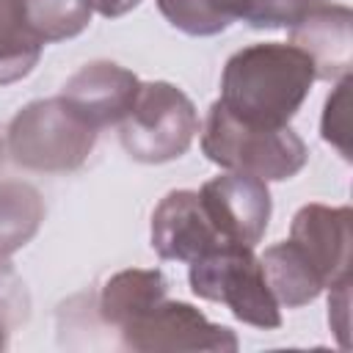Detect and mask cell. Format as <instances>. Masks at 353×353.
<instances>
[{
  "mask_svg": "<svg viewBox=\"0 0 353 353\" xmlns=\"http://www.w3.org/2000/svg\"><path fill=\"white\" fill-rule=\"evenodd\" d=\"M314 80V63L303 50L287 41H259L226 61L218 102L245 124L284 127L301 110Z\"/></svg>",
  "mask_w": 353,
  "mask_h": 353,
  "instance_id": "1",
  "label": "cell"
},
{
  "mask_svg": "<svg viewBox=\"0 0 353 353\" xmlns=\"http://www.w3.org/2000/svg\"><path fill=\"white\" fill-rule=\"evenodd\" d=\"M201 152L226 171L248 174L262 182H281L295 176L306 160L301 135L284 127H256L234 119L218 99L210 105L201 127Z\"/></svg>",
  "mask_w": 353,
  "mask_h": 353,
  "instance_id": "2",
  "label": "cell"
},
{
  "mask_svg": "<svg viewBox=\"0 0 353 353\" xmlns=\"http://www.w3.org/2000/svg\"><path fill=\"white\" fill-rule=\"evenodd\" d=\"M97 143V130L85 124L61 97L28 102L8 124L6 149L28 171L66 174L80 168Z\"/></svg>",
  "mask_w": 353,
  "mask_h": 353,
  "instance_id": "3",
  "label": "cell"
},
{
  "mask_svg": "<svg viewBox=\"0 0 353 353\" xmlns=\"http://www.w3.org/2000/svg\"><path fill=\"white\" fill-rule=\"evenodd\" d=\"M188 279L193 295L223 303L240 323L265 331L281 325V306L265 281L262 262L254 248L223 243L193 259Z\"/></svg>",
  "mask_w": 353,
  "mask_h": 353,
  "instance_id": "4",
  "label": "cell"
},
{
  "mask_svg": "<svg viewBox=\"0 0 353 353\" xmlns=\"http://www.w3.org/2000/svg\"><path fill=\"white\" fill-rule=\"evenodd\" d=\"M199 132L190 97L165 80L141 83L130 113L119 121V141L138 163H168L182 157Z\"/></svg>",
  "mask_w": 353,
  "mask_h": 353,
  "instance_id": "5",
  "label": "cell"
},
{
  "mask_svg": "<svg viewBox=\"0 0 353 353\" xmlns=\"http://www.w3.org/2000/svg\"><path fill=\"white\" fill-rule=\"evenodd\" d=\"M121 345L135 353H182L237 350V336L221 323H210L196 306L185 301H168V295L152 303L146 312L119 328Z\"/></svg>",
  "mask_w": 353,
  "mask_h": 353,
  "instance_id": "6",
  "label": "cell"
},
{
  "mask_svg": "<svg viewBox=\"0 0 353 353\" xmlns=\"http://www.w3.org/2000/svg\"><path fill=\"white\" fill-rule=\"evenodd\" d=\"M199 199L210 223L226 243L254 248L265 237L273 210L268 182L229 171L204 182Z\"/></svg>",
  "mask_w": 353,
  "mask_h": 353,
  "instance_id": "7",
  "label": "cell"
},
{
  "mask_svg": "<svg viewBox=\"0 0 353 353\" xmlns=\"http://www.w3.org/2000/svg\"><path fill=\"white\" fill-rule=\"evenodd\" d=\"M138 88L141 80L130 69L113 61H91L63 83L58 97L99 132L130 113Z\"/></svg>",
  "mask_w": 353,
  "mask_h": 353,
  "instance_id": "8",
  "label": "cell"
},
{
  "mask_svg": "<svg viewBox=\"0 0 353 353\" xmlns=\"http://www.w3.org/2000/svg\"><path fill=\"white\" fill-rule=\"evenodd\" d=\"M350 207L303 204L290 226V240L306 254L331 290L350 279Z\"/></svg>",
  "mask_w": 353,
  "mask_h": 353,
  "instance_id": "9",
  "label": "cell"
},
{
  "mask_svg": "<svg viewBox=\"0 0 353 353\" xmlns=\"http://www.w3.org/2000/svg\"><path fill=\"white\" fill-rule=\"evenodd\" d=\"M223 243L196 190H171L152 212V248L160 259L190 265Z\"/></svg>",
  "mask_w": 353,
  "mask_h": 353,
  "instance_id": "10",
  "label": "cell"
},
{
  "mask_svg": "<svg viewBox=\"0 0 353 353\" xmlns=\"http://www.w3.org/2000/svg\"><path fill=\"white\" fill-rule=\"evenodd\" d=\"M290 44L303 50L320 80H342L350 74L353 14L347 6L312 3L306 14L290 25Z\"/></svg>",
  "mask_w": 353,
  "mask_h": 353,
  "instance_id": "11",
  "label": "cell"
},
{
  "mask_svg": "<svg viewBox=\"0 0 353 353\" xmlns=\"http://www.w3.org/2000/svg\"><path fill=\"white\" fill-rule=\"evenodd\" d=\"M259 262H262L265 281L279 306H287V309L306 306L325 290L314 265L306 259V254L290 237L265 248Z\"/></svg>",
  "mask_w": 353,
  "mask_h": 353,
  "instance_id": "12",
  "label": "cell"
},
{
  "mask_svg": "<svg viewBox=\"0 0 353 353\" xmlns=\"http://www.w3.org/2000/svg\"><path fill=\"white\" fill-rule=\"evenodd\" d=\"M165 295H168V284L160 270L130 268V270L113 273L105 281L97 309L102 323L119 331L124 323H130L132 317L146 312L152 303L163 301Z\"/></svg>",
  "mask_w": 353,
  "mask_h": 353,
  "instance_id": "13",
  "label": "cell"
},
{
  "mask_svg": "<svg viewBox=\"0 0 353 353\" xmlns=\"http://www.w3.org/2000/svg\"><path fill=\"white\" fill-rule=\"evenodd\" d=\"M41 47L22 0H0V85L28 77L41 58Z\"/></svg>",
  "mask_w": 353,
  "mask_h": 353,
  "instance_id": "14",
  "label": "cell"
},
{
  "mask_svg": "<svg viewBox=\"0 0 353 353\" xmlns=\"http://www.w3.org/2000/svg\"><path fill=\"white\" fill-rule=\"evenodd\" d=\"M44 204L28 182H0V251L11 256L41 226Z\"/></svg>",
  "mask_w": 353,
  "mask_h": 353,
  "instance_id": "15",
  "label": "cell"
},
{
  "mask_svg": "<svg viewBox=\"0 0 353 353\" xmlns=\"http://www.w3.org/2000/svg\"><path fill=\"white\" fill-rule=\"evenodd\" d=\"M30 30L41 44L63 41L83 33L91 22V0H22Z\"/></svg>",
  "mask_w": 353,
  "mask_h": 353,
  "instance_id": "16",
  "label": "cell"
},
{
  "mask_svg": "<svg viewBox=\"0 0 353 353\" xmlns=\"http://www.w3.org/2000/svg\"><path fill=\"white\" fill-rule=\"evenodd\" d=\"M314 0H218L223 17L229 22L243 19L251 28L273 30L295 25Z\"/></svg>",
  "mask_w": 353,
  "mask_h": 353,
  "instance_id": "17",
  "label": "cell"
},
{
  "mask_svg": "<svg viewBox=\"0 0 353 353\" xmlns=\"http://www.w3.org/2000/svg\"><path fill=\"white\" fill-rule=\"evenodd\" d=\"M157 8L176 30L188 36H215L232 25L218 0H157Z\"/></svg>",
  "mask_w": 353,
  "mask_h": 353,
  "instance_id": "18",
  "label": "cell"
},
{
  "mask_svg": "<svg viewBox=\"0 0 353 353\" xmlns=\"http://www.w3.org/2000/svg\"><path fill=\"white\" fill-rule=\"evenodd\" d=\"M347 88H350V74L342 77L336 83L334 94L325 99V110H323V121H320L323 141L336 146L345 160H350V146H347Z\"/></svg>",
  "mask_w": 353,
  "mask_h": 353,
  "instance_id": "19",
  "label": "cell"
},
{
  "mask_svg": "<svg viewBox=\"0 0 353 353\" xmlns=\"http://www.w3.org/2000/svg\"><path fill=\"white\" fill-rule=\"evenodd\" d=\"M141 0H91L94 11L102 14V17H121L127 11H132Z\"/></svg>",
  "mask_w": 353,
  "mask_h": 353,
  "instance_id": "20",
  "label": "cell"
},
{
  "mask_svg": "<svg viewBox=\"0 0 353 353\" xmlns=\"http://www.w3.org/2000/svg\"><path fill=\"white\" fill-rule=\"evenodd\" d=\"M8 334H11V331H8V320H6V314L0 312V350L8 345Z\"/></svg>",
  "mask_w": 353,
  "mask_h": 353,
  "instance_id": "21",
  "label": "cell"
},
{
  "mask_svg": "<svg viewBox=\"0 0 353 353\" xmlns=\"http://www.w3.org/2000/svg\"><path fill=\"white\" fill-rule=\"evenodd\" d=\"M6 259H8V256H6L3 251H0V265H6Z\"/></svg>",
  "mask_w": 353,
  "mask_h": 353,
  "instance_id": "22",
  "label": "cell"
},
{
  "mask_svg": "<svg viewBox=\"0 0 353 353\" xmlns=\"http://www.w3.org/2000/svg\"><path fill=\"white\" fill-rule=\"evenodd\" d=\"M0 163H3V141H0Z\"/></svg>",
  "mask_w": 353,
  "mask_h": 353,
  "instance_id": "23",
  "label": "cell"
},
{
  "mask_svg": "<svg viewBox=\"0 0 353 353\" xmlns=\"http://www.w3.org/2000/svg\"><path fill=\"white\" fill-rule=\"evenodd\" d=\"M314 3H323V0H314Z\"/></svg>",
  "mask_w": 353,
  "mask_h": 353,
  "instance_id": "24",
  "label": "cell"
}]
</instances>
